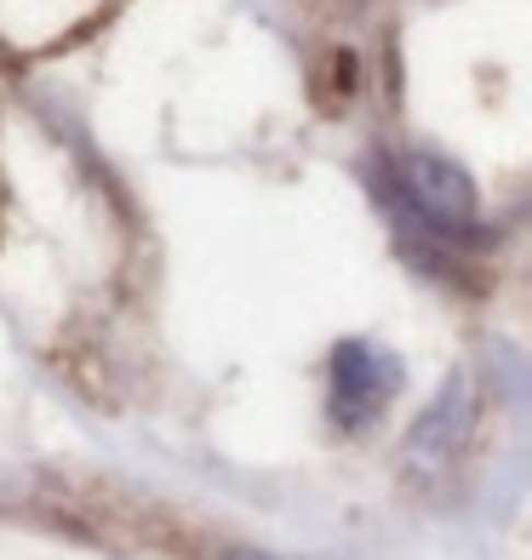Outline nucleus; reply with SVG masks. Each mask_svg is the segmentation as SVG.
I'll use <instances>...</instances> for the list:
<instances>
[{"label":"nucleus","instance_id":"f257e3e1","mask_svg":"<svg viewBox=\"0 0 532 560\" xmlns=\"http://www.w3.org/2000/svg\"><path fill=\"white\" fill-rule=\"evenodd\" d=\"M395 189H401V207L424 218L436 235H470L475 229V189L459 166H447L436 155H413L401 166Z\"/></svg>","mask_w":532,"mask_h":560},{"label":"nucleus","instance_id":"f03ea898","mask_svg":"<svg viewBox=\"0 0 532 560\" xmlns=\"http://www.w3.org/2000/svg\"><path fill=\"white\" fill-rule=\"evenodd\" d=\"M395 384H401V366L390 354H378L372 343H338V354H333V418H338V429H349V435L372 429Z\"/></svg>","mask_w":532,"mask_h":560}]
</instances>
